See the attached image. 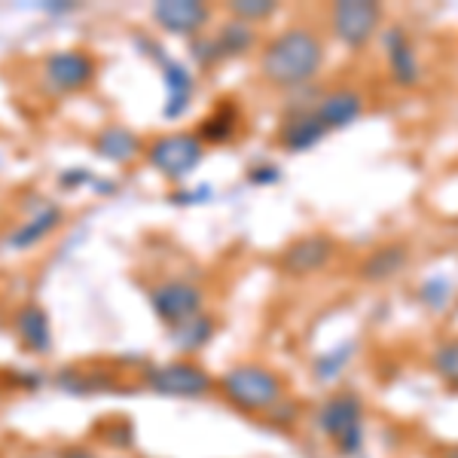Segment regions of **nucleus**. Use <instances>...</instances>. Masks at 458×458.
I'll return each mask as SVG.
<instances>
[{"instance_id":"nucleus-1","label":"nucleus","mask_w":458,"mask_h":458,"mask_svg":"<svg viewBox=\"0 0 458 458\" xmlns=\"http://www.w3.org/2000/svg\"><path fill=\"white\" fill-rule=\"evenodd\" d=\"M327 49L309 25H291L260 49V77L276 89L309 86L321 73Z\"/></svg>"},{"instance_id":"nucleus-2","label":"nucleus","mask_w":458,"mask_h":458,"mask_svg":"<svg viewBox=\"0 0 458 458\" xmlns=\"http://www.w3.org/2000/svg\"><path fill=\"white\" fill-rule=\"evenodd\" d=\"M217 394L229 410L242 416H266L287 397V379L276 367L245 360V364H233L220 376Z\"/></svg>"},{"instance_id":"nucleus-3","label":"nucleus","mask_w":458,"mask_h":458,"mask_svg":"<svg viewBox=\"0 0 458 458\" xmlns=\"http://www.w3.org/2000/svg\"><path fill=\"white\" fill-rule=\"evenodd\" d=\"M315 431L334 446L339 458H360L367 446V403L358 391L343 388L327 394L315 410Z\"/></svg>"},{"instance_id":"nucleus-4","label":"nucleus","mask_w":458,"mask_h":458,"mask_svg":"<svg viewBox=\"0 0 458 458\" xmlns=\"http://www.w3.org/2000/svg\"><path fill=\"white\" fill-rule=\"evenodd\" d=\"M141 388L168 401H205L217 394V376L193 358H174L141 367Z\"/></svg>"},{"instance_id":"nucleus-5","label":"nucleus","mask_w":458,"mask_h":458,"mask_svg":"<svg viewBox=\"0 0 458 458\" xmlns=\"http://www.w3.org/2000/svg\"><path fill=\"white\" fill-rule=\"evenodd\" d=\"M327 21H330V34L345 49L358 53V49L370 47L376 34L382 31L386 10H382V4H373V0H343V4L330 6Z\"/></svg>"},{"instance_id":"nucleus-6","label":"nucleus","mask_w":458,"mask_h":458,"mask_svg":"<svg viewBox=\"0 0 458 458\" xmlns=\"http://www.w3.org/2000/svg\"><path fill=\"white\" fill-rule=\"evenodd\" d=\"M144 157L153 168L168 181H183L193 174L205 159V144L196 138V131H174L159 135L144 147Z\"/></svg>"},{"instance_id":"nucleus-7","label":"nucleus","mask_w":458,"mask_h":458,"mask_svg":"<svg viewBox=\"0 0 458 458\" xmlns=\"http://www.w3.org/2000/svg\"><path fill=\"white\" fill-rule=\"evenodd\" d=\"M98 77V62L86 49H58L49 53L40 64V80L47 92L53 95H73L83 92Z\"/></svg>"},{"instance_id":"nucleus-8","label":"nucleus","mask_w":458,"mask_h":458,"mask_svg":"<svg viewBox=\"0 0 458 458\" xmlns=\"http://www.w3.org/2000/svg\"><path fill=\"white\" fill-rule=\"evenodd\" d=\"M147 300H150L153 315H157L168 330L181 327L190 318L205 312L202 287H196L193 282H183V278H168V282L150 287Z\"/></svg>"},{"instance_id":"nucleus-9","label":"nucleus","mask_w":458,"mask_h":458,"mask_svg":"<svg viewBox=\"0 0 458 458\" xmlns=\"http://www.w3.org/2000/svg\"><path fill=\"white\" fill-rule=\"evenodd\" d=\"M336 257V242L330 239L327 233H309L302 239L291 242L282 257H278V266H282L284 276L291 278H309L315 272H324Z\"/></svg>"},{"instance_id":"nucleus-10","label":"nucleus","mask_w":458,"mask_h":458,"mask_svg":"<svg viewBox=\"0 0 458 458\" xmlns=\"http://www.w3.org/2000/svg\"><path fill=\"white\" fill-rule=\"evenodd\" d=\"M382 49H386L388 77L401 89H416L422 83V62H419L416 43L406 34L403 25L382 28Z\"/></svg>"},{"instance_id":"nucleus-11","label":"nucleus","mask_w":458,"mask_h":458,"mask_svg":"<svg viewBox=\"0 0 458 458\" xmlns=\"http://www.w3.org/2000/svg\"><path fill=\"white\" fill-rule=\"evenodd\" d=\"M153 21L165 28L168 34L193 37L202 34L205 25L211 21V6L196 4V0H162L153 6Z\"/></svg>"},{"instance_id":"nucleus-12","label":"nucleus","mask_w":458,"mask_h":458,"mask_svg":"<svg viewBox=\"0 0 458 458\" xmlns=\"http://www.w3.org/2000/svg\"><path fill=\"white\" fill-rule=\"evenodd\" d=\"M315 116L324 123L327 131L336 129H349L364 116V95L358 89H330L312 105Z\"/></svg>"},{"instance_id":"nucleus-13","label":"nucleus","mask_w":458,"mask_h":458,"mask_svg":"<svg viewBox=\"0 0 458 458\" xmlns=\"http://www.w3.org/2000/svg\"><path fill=\"white\" fill-rule=\"evenodd\" d=\"M406 266H410V248L401 245V242H388V245L373 248L358 263V278L367 284H388L397 276H403Z\"/></svg>"},{"instance_id":"nucleus-14","label":"nucleus","mask_w":458,"mask_h":458,"mask_svg":"<svg viewBox=\"0 0 458 458\" xmlns=\"http://www.w3.org/2000/svg\"><path fill=\"white\" fill-rule=\"evenodd\" d=\"M327 135L330 131L324 129V123L315 116V110L300 107V110H293L291 116H284L282 129H278V144H282L287 153H306L321 144Z\"/></svg>"},{"instance_id":"nucleus-15","label":"nucleus","mask_w":458,"mask_h":458,"mask_svg":"<svg viewBox=\"0 0 458 458\" xmlns=\"http://www.w3.org/2000/svg\"><path fill=\"white\" fill-rule=\"evenodd\" d=\"M16 334H19L21 349H25L28 354L43 358V354L53 352V324H49L47 309L37 306V302H28L25 309H19Z\"/></svg>"},{"instance_id":"nucleus-16","label":"nucleus","mask_w":458,"mask_h":458,"mask_svg":"<svg viewBox=\"0 0 458 458\" xmlns=\"http://www.w3.org/2000/svg\"><path fill=\"white\" fill-rule=\"evenodd\" d=\"M95 153L107 162H116V165H131L135 159L144 157V144L125 125H107L95 135Z\"/></svg>"},{"instance_id":"nucleus-17","label":"nucleus","mask_w":458,"mask_h":458,"mask_svg":"<svg viewBox=\"0 0 458 458\" xmlns=\"http://www.w3.org/2000/svg\"><path fill=\"white\" fill-rule=\"evenodd\" d=\"M53 386L68 397H92L101 391L116 388V376L107 370H86V367H62L55 373Z\"/></svg>"},{"instance_id":"nucleus-18","label":"nucleus","mask_w":458,"mask_h":458,"mask_svg":"<svg viewBox=\"0 0 458 458\" xmlns=\"http://www.w3.org/2000/svg\"><path fill=\"white\" fill-rule=\"evenodd\" d=\"M211 40H214V49H217L220 62H224V58L248 55L260 47V34H257V28L248 25V21H239V19H229L226 25L211 37Z\"/></svg>"},{"instance_id":"nucleus-19","label":"nucleus","mask_w":458,"mask_h":458,"mask_svg":"<svg viewBox=\"0 0 458 458\" xmlns=\"http://www.w3.org/2000/svg\"><path fill=\"white\" fill-rule=\"evenodd\" d=\"M354 354H358V343H354V339L321 352L312 360V379L318 382V386H336V382L345 376V370L352 367Z\"/></svg>"},{"instance_id":"nucleus-20","label":"nucleus","mask_w":458,"mask_h":458,"mask_svg":"<svg viewBox=\"0 0 458 458\" xmlns=\"http://www.w3.org/2000/svg\"><path fill=\"white\" fill-rule=\"evenodd\" d=\"M168 334H172V343H174V349L181 352V358H193V354H199L214 339L217 324H214L211 315L202 312V315L190 318L187 324H181V327L168 330Z\"/></svg>"},{"instance_id":"nucleus-21","label":"nucleus","mask_w":458,"mask_h":458,"mask_svg":"<svg viewBox=\"0 0 458 458\" xmlns=\"http://www.w3.org/2000/svg\"><path fill=\"white\" fill-rule=\"evenodd\" d=\"M239 123H242L239 107L226 101V105H217L208 116H205L196 131V138L202 144H226V141H233V135L239 131Z\"/></svg>"},{"instance_id":"nucleus-22","label":"nucleus","mask_w":458,"mask_h":458,"mask_svg":"<svg viewBox=\"0 0 458 458\" xmlns=\"http://www.w3.org/2000/svg\"><path fill=\"white\" fill-rule=\"evenodd\" d=\"M165 83H168V105H165V116L168 120H177V116L187 114L190 101H193V89L196 80L183 64L168 62L165 64Z\"/></svg>"},{"instance_id":"nucleus-23","label":"nucleus","mask_w":458,"mask_h":458,"mask_svg":"<svg viewBox=\"0 0 458 458\" xmlns=\"http://www.w3.org/2000/svg\"><path fill=\"white\" fill-rule=\"evenodd\" d=\"M416 300H419V306H422L425 312H431V315H446V312H449V306H453V300H455L453 278H446V276H431V278H425V282L419 284V291H416Z\"/></svg>"},{"instance_id":"nucleus-24","label":"nucleus","mask_w":458,"mask_h":458,"mask_svg":"<svg viewBox=\"0 0 458 458\" xmlns=\"http://www.w3.org/2000/svg\"><path fill=\"white\" fill-rule=\"evenodd\" d=\"M58 220H62V211L58 208H47V211H40L34 220H28V224H21L16 233L10 235V248H16V250H25V248H31L37 245L40 239H47L49 233L58 226Z\"/></svg>"},{"instance_id":"nucleus-25","label":"nucleus","mask_w":458,"mask_h":458,"mask_svg":"<svg viewBox=\"0 0 458 458\" xmlns=\"http://www.w3.org/2000/svg\"><path fill=\"white\" fill-rule=\"evenodd\" d=\"M428 367L440 382H446L449 388L458 391V336L434 345V352L428 354Z\"/></svg>"},{"instance_id":"nucleus-26","label":"nucleus","mask_w":458,"mask_h":458,"mask_svg":"<svg viewBox=\"0 0 458 458\" xmlns=\"http://www.w3.org/2000/svg\"><path fill=\"white\" fill-rule=\"evenodd\" d=\"M226 10L233 19L254 25V21H266V19L276 16L278 4H272V0H233V4H226Z\"/></svg>"},{"instance_id":"nucleus-27","label":"nucleus","mask_w":458,"mask_h":458,"mask_svg":"<svg viewBox=\"0 0 458 458\" xmlns=\"http://www.w3.org/2000/svg\"><path fill=\"white\" fill-rule=\"evenodd\" d=\"M300 412H302V406L293 401L291 394H287L284 401L278 403L276 410L266 412L263 419H266V425H272V428H293V425L300 422Z\"/></svg>"},{"instance_id":"nucleus-28","label":"nucleus","mask_w":458,"mask_h":458,"mask_svg":"<svg viewBox=\"0 0 458 458\" xmlns=\"http://www.w3.org/2000/svg\"><path fill=\"white\" fill-rule=\"evenodd\" d=\"M101 440L107 443V446H116V449H129L131 440H135V431H131V425L125 422V419H114L110 428L101 431Z\"/></svg>"},{"instance_id":"nucleus-29","label":"nucleus","mask_w":458,"mask_h":458,"mask_svg":"<svg viewBox=\"0 0 458 458\" xmlns=\"http://www.w3.org/2000/svg\"><path fill=\"white\" fill-rule=\"evenodd\" d=\"M248 181L250 183H278L282 181V172H278V165H257V168H250V174H248Z\"/></svg>"},{"instance_id":"nucleus-30","label":"nucleus","mask_w":458,"mask_h":458,"mask_svg":"<svg viewBox=\"0 0 458 458\" xmlns=\"http://www.w3.org/2000/svg\"><path fill=\"white\" fill-rule=\"evenodd\" d=\"M58 458H101V455L92 446H86V443H71V446H64L58 453Z\"/></svg>"},{"instance_id":"nucleus-31","label":"nucleus","mask_w":458,"mask_h":458,"mask_svg":"<svg viewBox=\"0 0 458 458\" xmlns=\"http://www.w3.org/2000/svg\"><path fill=\"white\" fill-rule=\"evenodd\" d=\"M434 458H458V443H449V446H440Z\"/></svg>"},{"instance_id":"nucleus-32","label":"nucleus","mask_w":458,"mask_h":458,"mask_svg":"<svg viewBox=\"0 0 458 458\" xmlns=\"http://www.w3.org/2000/svg\"><path fill=\"white\" fill-rule=\"evenodd\" d=\"M0 397H4V382H0Z\"/></svg>"},{"instance_id":"nucleus-33","label":"nucleus","mask_w":458,"mask_h":458,"mask_svg":"<svg viewBox=\"0 0 458 458\" xmlns=\"http://www.w3.org/2000/svg\"><path fill=\"white\" fill-rule=\"evenodd\" d=\"M110 458H129V455H110Z\"/></svg>"}]
</instances>
